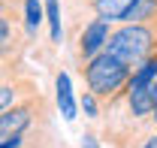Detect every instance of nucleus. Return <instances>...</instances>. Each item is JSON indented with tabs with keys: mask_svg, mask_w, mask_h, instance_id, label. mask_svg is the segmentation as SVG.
Wrapping results in <instances>:
<instances>
[{
	"mask_svg": "<svg viewBox=\"0 0 157 148\" xmlns=\"http://www.w3.org/2000/svg\"><path fill=\"white\" fill-rule=\"evenodd\" d=\"M133 76V67L124 64L121 57H115L109 49L100 52L97 57H91L88 64H82V79H85V88L94 91L103 103H115L124 97L127 91V82Z\"/></svg>",
	"mask_w": 157,
	"mask_h": 148,
	"instance_id": "1",
	"label": "nucleus"
},
{
	"mask_svg": "<svg viewBox=\"0 0 157 148\" xmlns=\"http://www.w3.org/2000/svg\"><path fill=\"white\" fill-rule=\"evenodd\" d=\"M106 49L136 70L157 52V21H121Z\"/></svg>",
	"mask_w": 157,
	"mask_h": 148,
	"instance_id": "2",
	"label": "nucleus"
},
{
	"mask_svg": "<svg viewBox=\"0 0 157 148\" xmlns=\"http://www.w3.org/2000/svg\"><path fill=\"white\" fill-rule=\"evenodd\" d=\"M39 115H45V100L39 97V91L27 94V100L3 109V115H0V136H6V133H27L36 124Z\"/></svg>",
	"mask_w": 157,
	"mask_h": 148,
	"instance_id": "3",
	"label": "nucleus"
},
{
	"mask_svg": "<svg viewBox=\"0 0 157 148\" xmlns=\"http://www.w3.org/2000/svg\"><path fill=\"white\" fill-rule=\"evenodd\" d=\"M112 30H115V27H112V21L100 18V15H97V18H91L85 27H82V33H78V42H76L82 64H88L91 57H97L100 52H106Z\"/></svg>",
	"mask_w": 157,
	"mask_h": 148,
	"instance_id": "4",
	"label": "nucleus"
},
{
	"mask_svg": "<svg viewBox=\"0 0 157 148\" xmlns=\"http://www.w3.org/2000/svg\"><path fill=\"white\" fill-rule=\"evenodd\" d=\"M133 6H136V0H94V3H91V9L97 12L100 18L112 21V24L127 21V15H130Z\"/></svg>",
	"mask_w": 157,
	"mask_h": 148,
	"instance_id": "5",
	"label": "nucleus"
},
{
	"mask_svg": "<svg viewBox=\"0 0 157 148\" xmlns=\"http://www.w3.org/2000/svg\"><path fill=\"white\" fill-rule=\"evenodd\" d=\"M55 100H58L63 121H76V97H73V85H70L67 73H58V79H55Z\"/></svg>",
	"mask_w": 157,
	"mask_h": 148,
	"instance_id": "6",
	"label": "nucleus"
},
{
	"mask_svg": "<svg viewBox=\"0 0 157 148\" xmlns=\"http://www.w3.org/2000/svg\"><path fill=\"white\" fill-rule=\"evenodd\" d=\"M21 12H24V27H27V33L36 37L39 24L45 18V3H39V0H21Z\"/></svg>",
	"mask_w": 157,
	"mask_h": 148,
	"instance_id": "7",
	"label": "nucleus"
},
{
	"mask_svg": "<svg viewBox=\"0 0 157 148\" xmlns=\"http://www.w3.org/2000/svg\"><path fill=\"white\" fill-rule=\"evenodd\" d=\"M12 45H15V30L9 24V12L3 9V18H0V55H3V64H9Z\"/></svg>",
	"mask_w": 157,
	"mask_h": 148,
	"instance_id": "8",
	"label": "nucleus"
},
{
	"mask_svg": "<svg viewBox=\"0 0 157 148\" xmlns=\"http://www.w3.org/2000/svg\"><path fill=\"white\" fill-rule=\"evenodd\" d=\"M45 21H48V37H52V42H60L63 30H60V3L58 0H45Z\"/></svg>",
	"mask_w": 157,
	"mask_h": 148,
	"instance_id": "9",
	"label": "nucleus"
},
{
	"mask_svg": "<svg viewBox=\"0 0 157 148\" xmlns=\"http://www.w3.org/2000/svg\"><path fill=\"white\" fill-rule=\"evenodd\" d=\"M18 103V82L12 79L9 82V76L3 73V85H0V112L9 109V106H15Z\"/></svg>",
	"mask_w": 157,
	"mask_h": 148,
	"instance_id": "10",
	"label": "nucleus"
},
{
	"mask_svg": "<svg viewBox=\"0 0 157 148\" xmlns=\"http://www.w3.org/2000/svg\"><path fill=\"white\" fill-rule=\"evenodd\" d=\"M78 103H82V112H85V118H100V100L94 91H85L82 97H78Z\"/></svg>",
	"mask_w": 157,
	"mask_h": 148,
	"instance_id": "11",
	"label": "nucleus"
},
{
	"mask_svg": "<svg viewBox=\"0 0 157 148\" xmlns=\"http://www.w3.org/2000/svg\"><path fill=\"white\" fill-rule=\"evenodd\" d=\"M27 136L24 133H6V136H0V148H27Z\"/></svg>",
	"mask_w": 157,
	"mask_h": 148,
	"instance_id": "12",
	"label": "nucleus"
},
{
	"mask_svg": "<svg viewBox=\"0 0 157 148\" xmlns=\"http://www.w3.org/2000/svg\"><path fill=\"white\" fill-rule=\"evenodd\" d=\"M136 148H157V133H145V136L139 139Z\"/></svg>",
	"mask_w": 157,
	"mask_h": 148,
	"instance_id": "13",
	"label": "nucleus"
},
{
	"mask_svg": "<svg viewBox=\"0 0 157 148\" xmlns=\"http://www.w3.org/2000/svg\"><path fill=\"white\" fill-rule=\"evenodd\" d=\"M82 148H100L97 136H94V133H85V136H82Z\"/></svg>",
	"mask_w": 157,
	"mask_h": 148,
	"instance_id": "14",
	"label": "nucleus"
},
{
	"mask_svg": "<svg viewBox=\"0 0 157 148\" xmlns=\"http://www.w3.org/2000/svg\"><path fill=\"white\" fill-rule=\"evenodd\" d=\"M27 148H48V142H33V139H30V142H27Z\"/></svg>",
	"mask_w": 157,
	"mask_h": 148,
	"instance_id": "15",
	"label": "nucleus"
},
{
	"mask_svg": "<svg viewBox=\"0 0 157 148\" xmlns=\"http://www.w3.org/2000/svg\"><path fill=\"white\" fill-rule=\"evenodd\" d=\"M0 3H9V0H0ZM12 3H15V0H12Z\"/></svg>",
	"mask_w": 157,
	"mask_h": 148,
	"instance_id": "16",
	"label": "nucleus"
},
{
	"mask_svg": "<svg viewBox=\"0 0 157 148\" xmlns=\"http://www.w3.org/2000/svg\"><path fill=\"white\" fill-rule=\"evenodd\" d=\"M85 3H88V6H91V3H94V0H85Z\"/></svg>",
	"mask_w": 157,
	"mask_h": 148,
	"instance_id": "17",
	"label": "nucleus"
}]
</instances>
